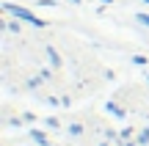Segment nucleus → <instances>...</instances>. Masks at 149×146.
Here are the masks:
<instances>
[{"label": "nucleus", "mask_w": 149, "mask_h": 146, "mask_svg": "<svg viewBox=\"0 0 149 146\" xmlns=\"http://www.w3.org/2000/svg\"><path fill=\"white\" fill-rule=\"evenodd\" d=\"M3 11H8V14H14L17 19L28 22V25H33V28H47V22H44V19H39V17L33 14V11L22 8V6H11V3H3Z\"/></svg>", "instance_id": "1"}, {"label": "nucleus", "mask_w": 149, "mask_h": 146, "mask_svg": "<svg viewBox=\"0 0 149 146\" xmlns=\"http://www.w3.org/2000/svg\"><path fill=\"white\" fill-rule=\"evenodd\" d=\"M28 135H31V138H33V141H36L39 146H50V143H47V135H44V132H39V130H31Z\"/></svg>", "instance_id": "2"}, {"label": "nucleus", "mask_w": 149, "mask_h": 146, "mask_svg": "<svg viewBox=\"0 0 149 146\" xmlns=\"http://www.w3.org/2000/svg\"><path fill=\"white\" fill-rule=\"evenodd\" d=\"M108 113H113L116 119H124V116H127V113H124V108H119L116 102H108Z\"/></svg>", "instance_id": "3"}, {"label": "nucleus", "mask_w": 149, "mask_h": 146, "mask_svg": "<svg viewBox=\"0 0 149 146\" xmlns=\"http://www.w3.org/2000/svg\"><path fill=\"white\" fill-rule=\"evenodd\" d=\"M44 53H47V58H50V64H53V66H61V55L55 53L53 47H47V50H44Z\"/></svg>", "instance_id": "4"}, {"label": "nucleus", "mask_w": 149, "mask_h": 146, "mask_svg": "<svg viewBox=\"0 0 149 146\" xmlns=\"http://www.w3.org/2000/svg\"><path fill=\"white\" fill-rule=\"evenodd\" d=\"M44 121H47V127H50V130H58V127H61V121L55 119V116H47Z\"/></svg>", "instance_id": "5"}, {"label": "nucleus", "mask_w": 149, "mask_h": 146, "mask_svg": "<svg viewBox=\"0 0 149 146\" xmlns=\"http://www.w3.org/2000/svg\"><path fill=\"white\" fill-rule=\"evenodd\" d=\"M66 132H69V135H80V132H83V124H69Z\"/></svg>", "instance_id": "6"}, {"label": "nucleus", "mask_w": 149, "mask_h": 146, "mask_svg": "<svg viewBox=\"0 0 149 146\" xmlns=\"http://www.w3.org/2000/svg\"><path fill=\"white\" fill-rule=\"evenodd\" d=\"M135 22H141V25L149 28V14H144V11H141V14H135Z\"/></svg>", "instance_id": "7"}, {"label": "nucleus", "mask_w": 149, "mask_h": 146, "mask_svg": "<svg viewBox=\"0 0 149 146\" xmlns=\"http://www.w3.org/2000/svg\"><path fill=\"white\" fill-rule=\"evenodd\" d=\"M133 64H138V66H146V55H133Z\"/></svg>", "instance_id": "8"}, {"label": "nucleus", "mask_w": 149, "mask_h": 146, "mask_svg": "<svg viewBox=\"0 0 149 146\" xmlns=\"http://www.w3.org/2000/svg\"><path fill=\"white\" fill-rule=\"evenodd\" d=\"M8 30L11 33H19V22H8Z\"/></svg>", "instance_id": "9"}, {"label": "nucleus", "mask_w": 149, "mask_h": 146, "mask_svg": "<svg viewBox=\"0 0 149 146\" xmlns=\"http://www.w3.org/2000/svg\"><path fill=\"white\" fill-rule=\"evenodd\" d=\"M72 3H80V0H72Z\"/></svg>", "instance_id": "10"}, {"label": "nucleus", "mask_w": 149, "mask_h": 146, "mask_svg": "<svg viewBox=\"0 0 149 146\" xmlns=\"http://www.w3.org/2000/svg\"><path fill=\"white\" fill-rule=\"evenodd\" d=\"M100 146H108V143H100Z\"/></svg>", "instance_id": "11"}, {"label": "nucleus", "mask_w": 149, "mask_h": 146, "mask_svg": "<svg viewBox=\"0 0 149 146\" xmlns=\"http://www.w3.org/2000/svg\"><path fill=\"white\" fill-rule=\"evenodd\" d=\"M146 83H149V75H146Z\"/></svg>", "instance_id": "12"}, {"label": "nucleus", "mask_w": 149, "mask_h": 146, "mask_svg": "<svg viewBox=\"0 0 149 146\" xmlns=\"http://www.w3.org/2000/svg\"><path fill=\"white\" fill-rule=\"evenodd\" d=\"M144 3H149V0H144Z\"/></svg>", "instance_id": "13"}]
</instances>
